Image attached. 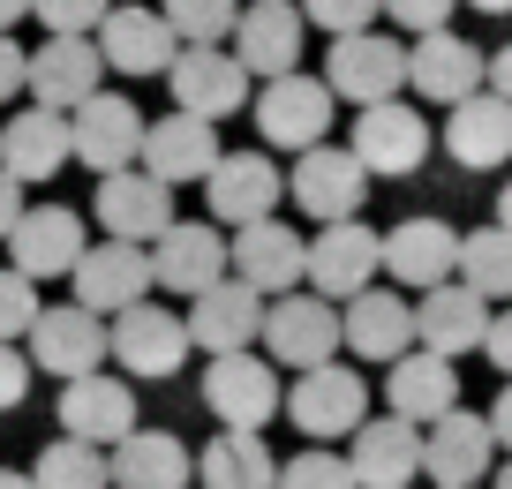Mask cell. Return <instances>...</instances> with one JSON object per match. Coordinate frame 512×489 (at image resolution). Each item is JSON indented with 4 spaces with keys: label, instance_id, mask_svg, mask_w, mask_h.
I'll return each mask as SVG.
<instances>
[{
    "label": "cell",
    "instance_id": "12",
    "mask_svg": "<svg viewBox=\"0 0 512 489\" xmlns=\"http://www.w3.org/2000/svg\"><path fill=\"white\" fill-rule=\"evenodd\" d=\"M369 271H377V226H362V219L317 226V234H309V249H302V279H309V294L332 301V309L362 294Z\"/></svg>",
    "mask_w": 512,
    "mask_h": 489
},
{
    "label": "cell",
    "instance_id": "48",
    "mask_svg": "<svg viewBox=\"0 0 512 489\" xmlns=\"http://www.w3.org/2000/svg\"><path fill=\"white\" fill-rule=\"evenodd\" d=\"M16 91H23V46L0 38V98H16Z\"/></svg>",
    "mask_w": 512,
    "mask_h": 489
},
{
    "label": "cell",
    "instance_id": "28",
    "mask_svg": "<svg viewBox=\"0 0 512 489\" xmlns=\"http://www.w3.org/2000/svg\"><path fill=\"white\" fill-rule=\"evenodd\" d=\"M482 332H490V301H475L467 286H452V279L415 301V347L437 354V362L482 354Z\"/></svg>",
    "mask_w": 512,
    "mask_h": 489
},
{
    "label": "cell",
    "instance_id": "24",
    "mask_svg": "<svg viewBox=\"0 0 512 489\" xmlns=\"http://www.w3.org/2000/svg\"><path fill=\"white\" fill-rule=\"evenodd\" d=\"M151 286H166V294H204V286H219L226 279V234L219 226H204V219H189V226H166L159 241H151Z\"/></svg>",
    "mask_w": 512,
    "mask_h": 489
},
{
    "label": "cell",
    "instance_id": "2",
    "mask_svg": "<svg viewBox=\"0 0 512 489\" xmlns=\"http://www.w3.org/2000/svg\"><path fill=\"white\" fill-rule=\"evenodd\" d=\"M256 339H264V362H272V369H294V377H302V369H324L339 354V309L294 286V294L264 301Z\"/></svg>",
    "mask_w": 512,
    "mask_h": 489
},
{
    "label": "cell",
    "instance_id": "4",
    "mask_svg": "<svg viewBox=\"0 0 512 489\" xmlns=\"http://www.w3.org/2000/svg\"><path fill=\"white\" fill-rule=\"evenodd\" d=\"M302 38H309V23L294 16V0H241L234 31H226V53H234L241 76L279 83L302 68Z\"/></svg>",
    "mask_w": 512,
    "mask_h": 489
},
{
    "label": "cell",
    "instance_id": "15",
    "mask_svg": "<svg viewBox=\"0 0 512 489\" xmlns=\"http://www.w3.org/2000/svg\"><path fill=\"white\" fill-rule=\"evenodd\" d=\"M91 249V241H83V219L68 204H23V219L8 226V256H16V279H68V271H76V256Z\"/></svg>",
    "mask_w": 512,
    "mask_h": 489
},
{
    "label": "cell",
    "instance_id": "6",
    "mask_svg": "<svg viewBox=\"0 0 512 489\" xmlns=\"http://www.w3.org/2000/svg\"><path fill=\"white\" fill-rule=\"evenodd\" d=\"M347 158L362 166V174H415L422 158H430V121H422V106H407V98H384V106H362L354 113V143Z\"/></svg>",
    "mask_w": 512,
    "mask_h": 489
},
{
    "label": "cell",
    "instance_id": "50",
    "mask_svg": "<svg viewBox=\"0 0 512 489\" xmlns=\"http://www.w3.org/2000/svg\"><path fill=\"white\" fill-rule=\"evenodd\" d=\"M23 16H31V0H0V38H16Z\"/></svg>",
    "mask_w": 512,
    "mask_h": 489
},
{
    "label": "cell",
    "instance_id": "37",
    "mask_svg": "<svg viewBox=\"0 0 512 489\" xmlns=\"http://www.w3.org/2000/svg\"><path fill=\"white\" fill-rule=\"evenodd\" d=\"M31 489H113L106 482V452L53 437L46 452H38V467H31Z\"/></svg>",
    "mask_w": 512,
    "mask_h": 489
},
{
    "label": "cell",
    "instance_id": "23",
    "mask_svg": "<svg viewBox=\"0 0 512 489\" xmlns=\"http://www.w3.org/2000/svg\"><path fill=\"white\" fill-rule=\"evenodd\" d=\"M128 429H144V422H136V392H128V377H76V384H61V437L68 444L113 452Z\"/></svg>",
    "mask_w": 512,
    "mask_h": 489
},
{
    "label": "cell",
    "instance_id": "1",
    "mask_svg": "<svg viewBox=\"0 0 512 489\" xmlns=\"http://www.w3.org/2000/svg\"><path fill=\"white\" fill-rule=\"evenodd\" d=\"M324 91H332V106L347 98L354 113L362 106H384V98L407 91V46L392 31H354V38H332V53H324Z\"/></svg>",
    "mask_w": 512,
    "mask_h": 489
},
{
    "label": "cell",
    "instance_id": "18",
    "mask_svg": "<svg viewBox=\"0 0 512 489\" xmlns=\"http://www.w3.org/2000/svg\"><path fill=\"white\" fill-rule=\"evenodd\" d=\"M339 347L354 362H400L415 347V301H400L392 286H362L354 301H339Z\"/></svg>",
    "mask_w": 512,
    "mask_h": 489
},
{
    "label": "cell",
    "instance_id": "42",
    "mask_svg": "<svg viewBox=\"0 0 512 489\" xmlns=\"http://www.w3.org/2000/svg\"><path fill=\"white\" fill-rule=\"evenodd\" d=\"M38 309H46V301H38V286L16 279V271H0V347H16V339L31 332Z\"/></svg>",
    "mask_w": 512,
    "mask_h": 489
},
{
    "label": "cell",
    "instance_id": "52",
    "mask_svg": "<svg viewBox=\"0 0 512 489\" xmlns=\"http://www.w3.org/2000/svg\"><path fill=\"white\" fill-rule=\"evenodd\" d=\"M0 489H31V474H16V467H0Z\"/></svg>",
    "mask_w": 512,
    "mask_h": 489
},
{
    "label": "cell",
    "instance_id": "26",
    "mask_svg": "<svg viewBox=\"0 0 512 489\" xmlns=\"http://www.w3.org/2000/svg\"><path fill=\"white\" fill-rule=\"evenodd\" d=\"M98 68L106 76H166V61H174V31L159 23V8H106V23H98Z\"/></svg>",
    "mask_w": 512,
    "mask_h": 489
},
{
    "label": "cell",
    "instance_id": "8",
    "mask_svg": "<svg viewBox=\"0 0 512 489\" xmlns=\"http://www.w3.org/2000/svg\"><path fill=\"white\" fill-rule=\"evenodd\" d=\"M136 143H144V113L121 91H98V98H83V106L68 113V158H83L98 181L128 174V166H136Z\"/></svg>",
    "mask_w": 512,
    "mask_h": 489
},
{
    "label": "cell",
    "instance_id": "38",
    "mask_svg": "<svg viewBox=\"0 0 512 489\" xmlns=\"http://www.w3.org/2000/svg\"><path fill=\"white\" fill-rule=\"evenodd\" d=\"M241 0H159V23L174 31V46H226Z\"/></svg>",
    "mask_w": 512,
    "mask_h": 489
},
{
    "label": "cell",
    "instance_id": "20",
    "mask_svg": "<svg viewBox=\"0 0 512 489\" xmlns=\"http://www.w3.org/2000/svg\"><path fill=\"white\" fill-rule=\"evenodd\" d=\"M287 196H294V204H302L317 226H339V219H354V211H362L369 174L347 158V143H317V151H302V158H294Z\"/></svg>",
    "mask_w": 512,
    "mask_h": 489
},
{
    "label": "cell",
    "instance_id": "32",
    "mask_svg": "<svg viewBox=\"0 0 512 489\" xmlns=\"http://www.w3.org/2000/svg\"><path fill=\"white\" fill-rule=\"evenodd\" d=\"M189 444L174 429H128L106 452V482L113 489H189Z\"/></svg>",
    "mask_w": 512,
    "mask_h": 489
},
{
    "label": "cell",
    "instance_id": "34",
    "mask_svg": "<svg viewBox=\"0 0 512 489\" xmlns=\"http://www.w3.org/2000/svg\"><path fill=\"white\" fill-rule=\"evenodd\" d=\"M68 166V121L61 113H8V128H0V174L16 181V189H31V181H53Z\"/></svg>",
    "mask_w": 512,
    "mask_h": 489
},
{
    "label": "cell",
    "instance_id": "30",
    "mask_svg": "<svg viewBox=\"0 0 512 489\" xmlns=\"http://www.w3.org/2000/svg\"><path fill=\"white\" fill-rule=\"evenodd\" d=\"M256 324H264V301H256L241 279H219V286H204V294L189 301V316H181L189 347H204V354H249Z\"/></svg>",
    "mask_w": 512,
    "mask_h": 489
},
{
    "label": "cell",
    "instance_id": "5",
    "mask_svg": "<svg viewBox=\"0 0 512 489\" xmlns=\"http://www.w3.org/2000/svg\"><path fill=\"white\" fill-rule=\"evenodd\" d=\"M287 196V174H279L272 151H219V166L204 174V204H211V226H256L272 219V204Z\"/></svg>",
    "mask_w": 512,
    "mask_h": 489
},
{
    "label": "cell",
    "instance_id": "13",
    "mask_svg": "<svg viewBox=\"0 0 512 489\" xmlns=\"http://www.w3.org/2000/svg\"><path fill=\"white\" fill-rule=\"evenodd\" d=\"M68 286H76V309L106 324V316H121V309H136V301H151V256H144V249H128V241H98V249L76 256Z\"/></svg>",
    "mask_w": 512,
    "mask_h": 489
},
{
    "label": "cell",
    "instance_id": "45",
    "mask_svg": "<svg viewBox=\"0 0 512 489\" xmlns=\"http://www.w3.org/2000/svg\"><path fill=\"white\" fill-rule=\"evenodd\" d=\"M482 354H490V362L512 377V309H505V316H490V332H482Z\"/></svg>",
    "mask_w": 512,
    "mask_h": 489
},
{
    "label": "cell",
    "instance_id": "29",
    "mask_svg": "<svg viewBox=\"0 0 512 489\" xmlns=\"http://www.w3.org/2000/svg\"><path fill=\"white\" fill-rule=\"evenodd\" d=\"M452 256H460V234L445 219H400L392 234H377V264L400 286H415V294L452 279Z\"/></svg>",
    "mask_w": 512,
    "mask_h": 489
},
{
    "label": "cell",
    "instance_id": "41",
    "mask_svg": "<svg viewBox=\"0 0 512 489\" xmlns=\"http://www.w3.org/2000/svg\"><path fill=\"white\" fill-rule=\"evenodd\" d=\"M302 23H317V31H332V38H354V31H369V23L384 16L377 0H302L294 8Z\"/></svg>",
    "mask_w": 512,
    "mask_h": 489
},
{
    "label": "cell",
    "instance_id": "7",
    "mask_svg": "<svg viewBox=\"0 0 512 489\" xmlns=\"http://www.w3.org/2000/svg\"><path fill=\"white\" fill-rule=\"evenodd\" d=\"M204 407L219 414V429L256 437L279 414V369L264 354H211L204 362Z\"/></svg>",
    "mask_w": 512,
    "mask_h": 489
},
{
    "label": "cell",
    "instance_id": "43",
    "mask_svg": "<svg viewBox=\"0 0 512 489\" xmlns=\"http://www.w3.org/2000/svg\"><path fill=\"white\" fill-rule=\"evenodd\" d=\"M377 8L400 23V31L430 38V31H452V8H460V0H377Z\"/></svg>",
    "mask_w": 512,
    "mask_h": 489
},
{
    "label": "cell",
    "instance_id": "33",
    "mask_svg": "<svg viewBox=\"0 0 512 489\" xmlns=\"http://www.w3.org/2000/svg\"><path fill=\"white\" fill-rule=\"evenodd\" d=\"M445 151H452V166H467V174L505 166V158H512V106L490 98V91L460 98V106L445 113Z\"/></svg>",
    "mask_w": 512,
    "mask_h": 489
},
{
    "label": "cell",
    "instance_id": "49",
    "mask_svg": "<svg viewBox=\"0 0 512 489\" xmlns=\"http://www.w3.org/2000/svg\"><path fill=\"white\" fill-rule=\"evenodd\" d=\"M16 219H23V189L0 174V241H8V226H16Z\"/></svg>",
    "mask_w": 512,
    "mask_h": 489
},
{
    "label": "cell",
    "instance_id": "17",
    "mask_svg": "<svg viewBox=\"0 0 512 489\" xmlns=\"http://www.w3.org/2000/svg\"><path fill=\"white\" fill-rule=\"evenodd\" d=\"M106 354L128 369V377H174L189 362V332H181V316L159 309V301H136L106 324Z\"/></svg>",
    "mask_w": 512,
    "mask_h": 489
},
{
    "label": "cell",
    "instance_id": "22",
    "mask_svg": "<svg viewBox=\"0 0 512 489\" xmlns=\"http://www.w3.org/2000/svg\"><path fill=\"white\" fill-rule=\"evenodd\" d=\"M91 211H98V226H106V241H128V249H151V241L174 226V189H159L151 174H106L98 181V196H91Z\"/></svg>",
    "mask_w": 512,
    "mask_h": 489
},
{
    "label": "cell",
    "instance_id": "35",
    "mask_svg": "<svg viewBox=\"0 0 512 489\" xmlns=\"http://www.w3.org/2000/svg\"><path fill=\"white\" fill-rule=\"evenodd\" d=\"M189 467H196V489H272L279 482V459L264 452V437H241V429H219Z\"/></svg>",
    "mask_w": 512,
    "mask_h": 489
},
{
    "label": "cell",
    "instance_id": "53",
    "mask_svg": "<svg viewBox=\"0 0 512 489\" xmlns=\"http://www.w3.org/2000/svg\"><path fill=\"white\" fill-rule=\"evenodd\" d=\"M475 8L482 16H512V0H475Z\"/></svg>",
    "mask_w": 512,
    "mask_h": 489
},
{
    "label": "cell",
    "instance_id": "46",
    "mask_svg": "<svg viewBox=\"0 0 512 489\" xmlns=\"http://www.w3.org/2000/svg\"><path fill=\"white\" fill-rule=\"evenodd\" d=\"M482 91H490V98H505V106H512V46H497L490 61H482Z\"/></svg>",
    "mask_w": 512,
    "mask_h": 489
},
{
    "label": "cell",
    "instance_id": "3",
    "mask_svg": "<svg viewBox=\"0 0 512 489\" xmlns=\"http://www.w3.org/2000/svg\"><path fill=\"white\" fill-rule=\"evenodd\" d=\"M279 414H294V429L302 437H354V429L369 422V384L362 369L347 362H324V369H302L294 377V392H279Z\"/></svg>",
    "mask_w": 512,
    "mask_h": 489
},
{
    "label": "cell",
    "instance_id": "36",
    "mask_svg": "<svg viewBox=\"0 0 512 489\" xmlns=\"http://www.w3.org/2000/svg\"><path fill=\"white\" fill-rule=\"evenodd\" d=\"M452 286H467L475 301H512V234H505V226H475V234H460Z\"/></svg>",
    "mask_w": 512,
    "mask_h": 489
},
{
    "label": "cell",
    "instance_id": "10",
    "mask_svg": "<svg viewBox=\"0 0 512 489\" xmlns=\"http://www.w3.org/2000/svg\"><path fill=\"white\" fill-rule=\"evenodd\" d=\"M166 91H174V113L211 121V128H219L226 113L249 106V76L234 68L226 46H181L174 61H166Z\"/></svg>",
    "mask_w": 512,
    "mask_h": 489
},
{
    "label": "cell",
    "instance_id": "25",
    "mask_svg": "<svg viewBox=\"0 0 512 489\" xmlns=\"http://www.w3.org/2000/svg\"><path fill=\"white\" fill-rule=\"evenodd\" d=\"M407 91L452 113L460 98L482 91V46H475V38H460V31L415 38V46H407Z\"/></svg>",
    "mask_w": 512,
    "mask_h": 489
},
{
    "label": "cell",
    "instance_id": "9",
    "mask_svg": "<svg viewBox=\"0 0 512 489\" xmlns=\"http://www.w3.org/2000/svg\"><path fill=\"white\" fill-rule=\"evenodd\" d=\"M256 136L272 143V151H317L324 136H332V91H324L317 76H279V83H264L256 91Z\"/></svg>",
    "mask_w": 512,
    "mask_h": 489
},
{
    "label": "cell",
    "instance_id": "27",
    "mask_svg": "<svg viewBox=\"0 0 512 489\" xmlns=\"http://www.w3.org/2000/svg\"><path fill=\"white\" fill-rule=\"evenodd\" d=\"M490 422L467 407L437 414L430 429H422V474H430L437 489H482V474H490Z\"/></svg>",
    "mask_w": 512,
    "mask_h": 489
},
{
    "label": "cell",
    "instance_id": "31",
    "mask_svg": "<svg viewBox=\"0 0 512 489\" xmlns=\"http://www.w3.org/2000/svg\"><path fill=\"white\" fill-rule=\"evenodd\" d=\"M384 399H392V422L430 429L437 414L460 407V369L437 362V354H422V347H407L400 362H392V377H384Z\"/></svg>",
    "mask_w": 512,
    "mask_h": 489
},
{
    "label": "cell",
    "instance_id": "11",
    "mask_svg": "<svg viewBox=\"0 0 512 489\" xmlns=\"http://www.w3.org/2000/svg\"><path fill=\"white\" fill-rule=\"evenodd\" d=\"M302 249L309 241L294 234L287 219H256V226H241V234L226 241V279H241L256 301H279V294L302 286Z\"/></svg>",
    "mask_w": 512,
    "mask_h": 489
},
{
    "label": "cell",
    "instance_id": "21",
    "mask_svg": "<svg viewBox=\"0 0 512 489\" xmlns=\"http://www.w3.org/2000/svg\"><path fill=\"white\" fill-rule=\"evenodd\" d=\"M339 459H347L354 489H415L422 482V429L392 422V414H369Z\"/></svg>",
    "mask_w": 512,
    "mask_h": 489
},
{
    "label": "cell",
    "instance_id": "19",
    "mask_svg": "<svg viewBox=\"0 0 512 489\" xmlns=\"http://www.w3.org/2000/svg\"><path fill=\"white\" fill-rule=\"evenodd\" d=\"M219 128L189 121V113H166V121H144V143H136V174H151L159 189H181V181H204L219 166Z\"/></svg>",
    "mask_w": 512,
    "mask_h": 489
},
{
    "label": "cell",
    "instance_id": "44",
    "mask_svg": "<svg viewBox=\"0 0 512 489\" xmlns=\"http://www.w3.org/2000/svg\"><path fill=\"white\" fill-rule=\"evenodd\" d=\"M23 399H31V362H23L16 347H0V414L23 407Z\"/></svg>",
    "mask_w": 512,
    "mask_h": 489
},
{
    "label": "cell",
    "instance_id": "51",
    "mask_svg": "<svg viewBox=\"0 0 512 489\" xmlns=\"http://www.w3.org/2000/svg\"><path fill=\"white\" fill-rule=\"evenodd\" d=\"M497 226H505V234H512V181H505V189H497Z\"/></svg>",
    "mask_w": 512,
    "mask_h": 489
},
{
    "label": "cell",
    "instance_id": "47",
    "mask_svg": "<svg viewBox=\"0 0 512 489\" xmlns=\"http://www.w3.org/2000/svg\"><path fill=\"white\" fill-rule=\"evenodd\" d=\"M482 422H490V444H497V452H512V377H505V392H497V407L482 414Z\"/></svg>",
    "mask_w": 512,
    "mask_h": 489
},
{
    "label": "cell",
    "instance_id": "39",
    "mask_svg": "<svg viewBox=\"0 0 512 489\" xmlns=\"http://www.w3.org/2000/svg\"><path fill=\"white\" fill-rule=\"evenodd\" d=\"M272 489H354V474H347V459H339V452L302 444L294 459H279V482Z\"/></svg>",
    "mask_w": 512,
    "mask_h": 489
},
{
    "label": "cell",
    "instance_id": "40",
    "mask_svg": "<svg viewBox=\"0 0 512 489\" xmlns=\"http://www.w3.org/2000/svg\"><path fill=\"white\" fill-rule=\"evenodd\" d=\"M113 0H31V16L46 23V38H91L106 23Z\"/></svg>",
    "mask_w": 512,
    "mask_h": 489
},
{
    "label": "cell",
    "instance_id": "16",
    "mask_svg": "<svg viewBox=\"0 0 512 489\" xmlns=\"http://www.w3.org/2000/svg\"><path fill=\"white\" fill-rule=\"evenodd\" d=\"M23 339H31V354H23V362L46 369V377H61V384L98 377V362H106V324H98V316H83L76 301H61V309H38Z\"/></svg>",
    "mask_w": 512,
    "mask_h": 489
},
{
    "label": "cell",
    "instance_id": "14",
    "mask_svg": "<svg viewBox=\"0 0 512 489\" xmlns=\"http://www.w3.org/2000/svg\"><path fill=\"white\" fill-rule=\"evenodd\" d=\"M23 91L38 98V113H76L83 98L106 91V68H98L91 38H46L38 53H23Z\"/></svg>",
    "mask_w": 512,
    "mask_h": 489
},
{
    "label": "cell",
    "instance_id": "54",
    "mask_svg": "<svg viewBox=\"0 0 512 489\" xmlns=\"http://www.w3.org/2000/svg\"><path fill=\"white\" fill-rule=\"evenodd\" d=\"M490 489H512V459H505V467H497V482Z\"/></svg>",
    "mask_w": 512,
    "mask_h": 489
}]
</instances>
